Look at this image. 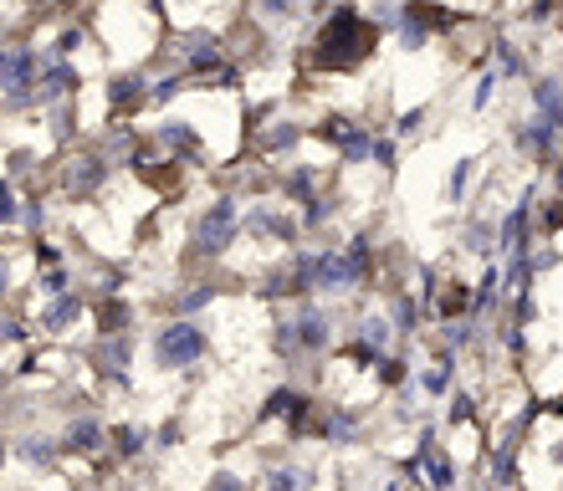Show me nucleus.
Segmentation results:
<instances>
[{"label":"nucleus","mask_w":563,"mask_h":491,"mask_svg":"<svg viewBox=\"0 0 563 491\" xmlns=\"http://www.w3.org/2000/svg\"><path fill=\"white\" fill-rule=\"evenodd\" d=\"M144 77L129 72V77H113V88H108V98H113V108H134L139 98H144Z\"/></svg>","instance_id":"f257e3e1"}]
</instances>
